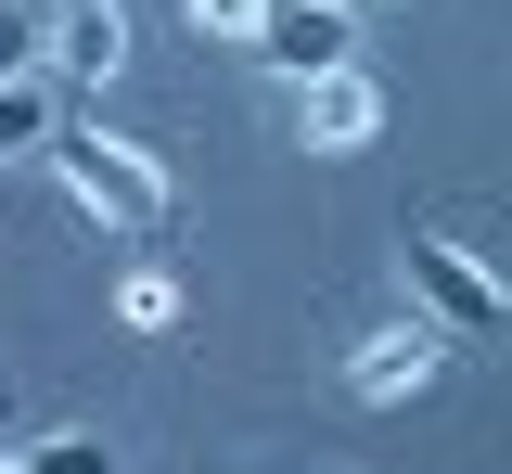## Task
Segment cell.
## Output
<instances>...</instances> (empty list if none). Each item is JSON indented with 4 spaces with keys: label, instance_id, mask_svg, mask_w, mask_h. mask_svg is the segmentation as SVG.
<instances>
[{
    "label": "cell",
    "instance_id": "cell-1",
    "mask_svg": "<svg viewBox=\"0 0 512 474\" xmlns=\"http://www.w3.org/2000/svg\"><path fill=\"white\" fill-rule=\"evenodd\" d=\"M39 154L64 167V193H77V218H103V231H141V244L167 231V167H154L141 141H116L103 116H77V103H64Z\"/></svg>",
    "mask_w": 512,
    "mask_h": 474
},
{
    "label": "cell",
    "instance_id": "cell-2",
    "mask_svg": "<svg viewBox=\"0 0 512 474\" xmlns=\"http://www.w3.org/2000/svg\"><path fill=\"white\" fill-rule=\"evenodd\" d=\"M397 270H410V295H423V321H448L461 346L500 334V270H487V257H461L436 218H410V231H397Z\"/></svg>",
    "mask_w": 512,
    "mask_h": 474
},
{
    "label": "cell",
    "instance_id": "cell-3",
    "mask_svg": "<svg viewBox=\"0 0 512 474\" xmlns=\"http://www.w3.org/2000/svg\"><path fill=\"white\" fill-rule=\"evenodd\" d=\"M256 65H269V77L359 65V0H269V13H256Z\"/></svg>",
    "mask_w": 512,
    "mask_h": 474
},
{
    "label": "cell",
    "instance_id": "cell-4",
    "mask_svg": "<svg viewBox=\"0 0 512 474\" xmlns=\"http://www.w3.org/2000/svg\"><path fill=\"white\" fill-rule=\"evenodd\" d=\"M39 65H52L64 103L116 90V77H128V13H116V0H52V52H39Z\"/></svg>",
    "mask_w": 512,
    "mask_h": 474
},
{
    "label": "cell",
    "instance_id": "cell-5",
    "mask_svg": "<svg viewBox=\"0 0 512 474\" xmlns=\"http://www.w3.org/2000/svg\"><path fill=\"white\" fill-rule=\"evenodd\" d=\"M448 359H461V334H448V321H384V334H359L346 385H359V410H384V398H423Z\"/></svg>",
    "mask_w": 512,
    "mask_h": 474
},
{
    "label": "cell",
    "instance_id": "cell-6",
    "mask_svg": "<svg viewBox=\"0 0 512 474\" xmlns=\"http://www.w3.org/2000/svg\"><path fill=\"white\" fill-rule=\"evenodd\" d=\"M308 103H295V141L308 154H359V141H384V90L359 65H333V77H295Z\"/></svg>",
    "mask_w": 512,
    "mask_h": 474
},
{
    "label": "cell",
    "instance_id": "cell-7",
    "mask_svg": "<svg viewBox=\"0 0 512 474\" xmlns=\"http://www.w3.org/2000/svg\"><path fill=\"white\" fill-rule=\"evenodd\" d=\"M52 116H64L52 77H0V167H13V154H39V141H52Z\"/></svg>",
    "mask_w": 512,
    "mask_h": 474
},
{
    "label": "cell",
    "instance_id": "cell-8",
    "mask_svg": "<svg viewBox=\"0 0 512 474\" xmlns=\"http://www.w3.org/2000/svg\"><path fill=\"white\" fill-rule=\"evenodd\" d=\"M116 321H128V334H180V282H167L154 257H141V270L116 282Z\"/></svg>",
    "mask_w": 512,
    "mask_h": 474
},
{
    "label": "cell",
    "instance_id": "cell-9",
    "mask_svg": "<svg viewBox=\"0 0 512 474\" xmlns=\"http://www.w3.org/2000/svg\"><path fill=\"white\" fill-rule=\"evenodd\" d=\"M52 52V0H0V77H39Z\"/></svg>",
    "mask_w": 512,
    "mask_h": 474
},
{
    "label": "cell",
    "instance_id": "cell-10",
    "mask_svg": "<svg viewBox=\"0 0 512 474\" xmlns=\"http://www.w3.org/2000/svg\"><path fill=\"white\" fill-rule=\"evenodd\" d=\"M13 474H116V449L64 423V436H39V449H13Z\"/></svg>",
    "mask_w": 512,
    "mask_h": 474
},
{
    "label": "cell",
    "instance_id": "cell-11",
    "mask_svg": "<svg viewBox=\"0 0 512 474\" xmlns=\"http://www.w3.org/2000/svg\"><path fill=\"white\" fill-rule=\"evenodd\" d=\"M256 13H269V0H192V26H205V39H256Z\"/></svg>",
    "mask_w": 512,
    "mask_h": 474
},
{
    "label": "cell",
    "instance_id": "cell-12",
    "mask_svg": "<svg viewBox=\"0 0 512 474\" xmlns=\"http://www.w3.org/2000/svg\"><path fill=\"white\" fill-rule=\"evenodd\" d=\"M359 13H384V0H359Z\"/></svg>",
    "mask_w": 512,
    "mask_h": 474
},
{
    "label": "cell",
    "instance_id": "cell-13",
    "mask_svg": "<svg viewBox=\"0 0 512 474\" xmlns=\"http://www.w3.org/2000/svg\"><path fill=\"white\" fill-rule=\"evenodd\" d=\"M0 474H13V462H0Z\"/></svg>",
    "mask_w": 512,
    "mask_h": 474
}]
</instances>
